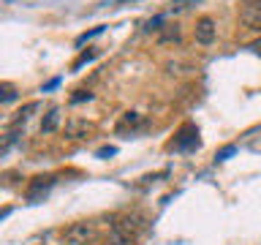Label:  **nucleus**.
I'll list each match as a JSON object with an SVG mask.
<instances>
[{
    "label": "nucleus",
    "instance_id": "1",
    "mask_svg": "<svg viewBox=\"0 0 261 245\" xmlns=\"http://www.w3.org/2000/svg\"><path fill=\"white\" fill-rule=\"evenodd\" d=\"M144 229V218L139 212H128V215H120L112 226V245H128L134 237Z\"/></svg>",
    "mask_w": 261,
    "mask_h": 245
},
{
    "label": "nucleus",
    "instance_id": "2",
    "mask_svg": "<svg viewBox=\"0 0 261 245\" xmlns=\"http://www.w3.org/2000/svg\"><path fill=\"white\" fill-rule=\"evenodd\" d=\"M95 237V226L87 224V220H79V224H71L65 229V242L68 245H87Z\"/></svg>",
    "mask_w": 261,
    "mask_h": 245
},
{
    "label": "nucleus",
    "instance_id": "3",
    "mask_svg": "<svg viewBox=\"0 0 261 245\" xmlns=\"http://www.w3.org/2000/svg\"><path fill=\"white\" fill-rule=\"evenodd\" d=\"M169 147L171 150H193V147H199V128H196L193 122H185V126L177 131L174 142Z\"/></svg>",
    "mask_w": 261,
    "mask_h": 245
},
{
    "label": "nucleus",
    "instance_id": "4",
    "mask_svg": "<svg viewBox=\"0 0 261 245\" xmlns=\"http://www.w3.org/2000/svg\"><path fill=\"white\" fill-rule=\"evenodd\" d=\"M215 33H218V28H215V22H212V16H201L193 28V36L199 44H212V41H215Z\"/></svg>",
    "mask_w": 261,
    "mask_h": 245
},
{
    "label": "nucleus",
    "instance_id": "5",
    "mask_svg": "<svg viewBox=\"0 0 261 245\" xmlns=\"http://www.w3.org/2000/svg\"><path fill=\"white\" fill-rule=\"evenodd\" d=\"M240 19L248 24L250 30H261V3H245L240 11Z\"/></svg>",
    "mask_w": 261,
    "mask_h": 245
},
{
    "label": "nucleus",
    "instance_id": "6",
    "mask_svg": "<svg viewBox=\"0 0 261 245\" xmlns=\"http://www.w3.org/2000/svg\"><path fill=\"white\" fill-rule=\"evenodd\" d=\"M52 185H55V177H49V175H46V177H33V183H30V188H28V199L36 202L38 196L46 193Z\"/></svg>",
    "mask_w": 261,
    "mask_h": 245
},
{
    "label": "nucleus",
    "instance_id": "7",
    "mask_svg": "<svg viewBox=\"0 0 261 245\" xmlns=\"http://www.w3.org/2000/svg\"><path fill=\"white\" fill-rule=\"evenodd\" d=\"M90 131H93V126H90L87 120H68L65 122V136L68 139H82V136H87Z\"/></svg>",
    "mask_w": 261,
    "mask_h": 245
},
{
    "label": "nucleus",
    "instance_id": "8",
    "mask_svg": "<svg viewBox=\"0 0 261 245\" xmlns=\"http://www.w3.org/2000/svg\"><path fill=\"white\" fill-rule=\"evenodd\" d=\"M33 112H38V101H30V104H24L19 112L14 114L11 117V122H8V126L11 128H16V126H24V122H28L30 117H33Z\"/></svg>",
    "mask_w": 261,
    "mask_h": 245
},
{
    "label": "nucleus",
    "instance_id": "9",
    "mask_svg": "<svg viewBox=\"0 0 261 245\" xmlns=\"http://www.w3.org/2000/svg\"><path fill=\"white\" fill-rule=\"evenodd\" d=\"M57 126H60V109L52 106L46 112V117L41 120V134H52V131H57Z\"/></svg>",
    "mask_w": 261,
    "mask_h": 245
},
{
    "label": "nucleus",
    "instance_id": "10",
    "mask_svg": "<svg viewBox=\"0 0 261 245\" xmlns=\"http://www.w3.org/2000/svg\"><path fill=\"white\" fill-rule=\"evenodd\" d=\"M16 98V87L11 85V82H3V85H0V101L3 104H11Z\"/></svg>",
    "mask_w": 261,
    "mask_h": 245
},
{
    "label": "nucleus",
    "instance_id": "11",
    "mask_svg": "<svg viewBox=\"0 0 261 245\" xmlns=\"http://www.w3.org/2000/svg\"><path fill=\"white\" fill-rule=\"evenodd\" d=\"M177 38H179V28H177V24H169V28L158 36L161 44H163V41H177Z\"/></svg>",
    "mask_w": 261,
    "mask_h": 245
},
{
    "label": "nucleus",
    "instance_id": "12",
    "mask_svg": "<svg viewBox=\"0 0 261 245\" xmlns=\"http://www.w3.org/2000/svg\"><path fill=\"white\" fill-rule=\"evenodd\" d=\"M139 122H142V114H139V112H128L125 117H122L120 128H125V126H139Z\"/></svg>",
    "mask_w": 261,
    "mask_h": 245
},
{
    "label": "nucleus",
    "instance_id": "13",
    "mask_svg": "<svg viewBox=\"0 0 261 245\" xmlns=\"http://www.w3.org/2000/svg\"><path fill=\"white\" fill-rule=\"evenodd\" d=\"M101 33H103V24H98V28H93V30H90V33H82V36L76 38V44L82 46V44H85V41H90V38H95V36H101Z\"/></svg>",
    "mask_w": 261,
    "mask_h": 245
},
{
    "label": "nucleus",
    "instance_id": "14",
    "mask_svg": "<svg viewBox=\"0 0 261 245\" xmlns=\"http://www.w3.org/2000/svg\"><path fill=\"white\" fill-rule=\"evenodd\" d=\"M93 93H87V90H76V93L71 95V104H82V101H90Z\"/></svg>",
    "mask_w": 261,
    "mask_h": 245
},
{
    "label": "nucleus",
    "instance_id": "15",
    "mask_svg": "<svg viewBox=\"0 0 261 245\" xmlns=\"http://www.w3.org/2000/svg\"><path fill=\"white\" fill-rule=\"evenodd\" d=\"M93 57H95V52H82V55H79V60L73 63L71 68H73V71H76V68H82V65H85V63H90V60H93Z\"/></svg>",
    "mask_w": 261,
    "mask_h": 245
},
{
    "label": "nucleus",
    "instance_id": "16",
    "mask_svg": "<svg viewBox=\"0 0 261 245\" xmlns=\"http://www.w3.org/2000/svg\"><path fill=\"white\" fill-rule=\"evenodd\" d=\"M234 153H237V147H234V144H228V147H223V150L215 155V158H218V161H226V158H231Z\"/></svg>",
    "mask_w": 261,
    "mask_h": 245
},
{
    "label": "nucleus",
    "instance_id": "17",
    "mask_svg": "<svg viewBox=\"0 0 261 245\" xmlns=\"http://www.w3.org/2000/svg\"><path fill=\"white\" fill-rule=\"evenodd\" d=\"M161 22H163V16H152V19L144 24V30H158V24H161Z\"/></svg>",
    "mask_w": 261,
    "mask_h": 245
},
{
    "label": "nucleus",
    "instance_id": "18",
    "mask_svg": "<svg viewBox=\"0 0 261 245\" xmlns=\"http://www.w3.org/2000/svg\"><path fill=\"white\" fill-rule=\"evenodd\" d=\"M114 155V147H103V150H98V158H109Z\"/></svg>",
    "mask_w": 261,
    "mask_h": 245
},
{
    "label": "nucleus",
    "instance_id": "19",
    "mask_svg": "<svg viewBox=\"0 0 261 245\" xmlns=\"http://www.w3.org/2000/svg\"><path fill=\"white\" fill-rule=\"evenodd\" d=\"M57 85H60V79H52V82H46V85H44V93H46V90H52V87H57Z\"/></svg>",
    "mask_w": 261,
    "mask_h": 245
},
{
    "label": "nucleus",
    "instance_id": "20",
    "mask_svg": "<svg viewBox=\"0 0 261 245\" xmlns=\"http://www.w3.org/2000/svg\"><path fill=\"white\" fill-rule=\"evenodd\" d=\"M182 3H188V0H174V8H182Z\"/></svg>",
    "mask_w": 261,
    "mask_h": 245
},
{
    "label": "nucleus",
    "instance_id": "21",
    "mask_svg": "<svg viewBox=\"0 0 261 245\" xmlns=\"http://www.w3.org/2000/svg\"><path fill=\"white\" fill-rule=\"evenodd\" d=\"M245 3H261V0H245Z\"/></svg>",
    "mask_w": 261,
    "mask_h": 245
},
{
    "label": "nucleus",
    "instance_id": "22",
    "mask_svg": "<svg viewBox=\"0 0 261 245\" xmlns=\"http://www.w3.org/2000/svg\"><path fill=\"white\" fill-rule=\"evenodd\" d=\"M120 3H122V0H120Z\"/></svg>",
    "mask_w": 261,
    "mask_h": 245
}]
</instances>
